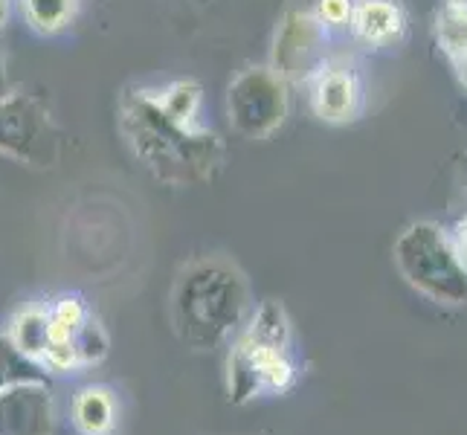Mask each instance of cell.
I'll use <instances>...</instances> for the list:
<instances>
[{
  "label": "cell",
  "mask_w": 467,
  "mask_h": 435,
  "mask_svg": "<svg viewBox=\"0 0 467 435\" xmlns=\"http://www.w3.org/2000/svg\"><path fill=\"white\" fill-rule=\"evenodd\" d=\"M244 337L265 346L287 348L291 346V319H287L279 302H265L259 305V311L253 314L250 326L244 328Z\"/></svg>",
  "instance_id": "30bf717a"
},
{
  "label": "cell",
  "mask_w": 467,
  "mask_h": 435,
  "mask_svg": "<svg viewBox=\"0 0 467 435\" xmlns=\"http://www.w3.org/2000/svg\"><path fill=\"white\" fill-rule=\"evenodd\" d=\"M363 90L358 76L348 67H326L319 70L314 90H311V105L314 114L326 122H348L360 110Z\"/></svg>",
  "instance_id": "277c9868"
},
{
  "label": "cell",
  "mask_w": 467,
  "mask_h": 435,
  "mask_svg": "<svg viewBox=\"0 0 467 435\" xmlns=\"http://www.w3.org/2000/svg\"><path fill=\"white\" fill-rule=\"evenodd\" d=\"M319 21L308 12H294L285 21L282 36L276 38V64H282L279 73L287 76H302L308 70L311 56L319 44Z\"/></svg>",
  "instance_id": "8992f818"
},
{
  "label": "cell",
  "mask_w": 467,
  "mask_h": 435,
  "mask_svg": "<svg viewBox=\"0 0 467 435\" xmlns=\"http://www.w3.org/2000/svg\"><path fill=\"white\" fill-rule=\"evenodd\" d=\"M453 244L462 255V262L467 264V218L456 223V233H453Z\"/></svg>",
  "instance_id": "e0dca14e"
},
{
  "label": "cell",
  "mask_w": 467,
  "mask_h": 435,
  "mask_svg": "<svg viewBox=\"0 0 467 435\" xmlns=\"http://www.w3.org/2000/svg\"><path fill=\"white\" fill-rule=\"evenodd\" d=\"M108 348H110V340L105 328L96 322L93 316L85 322L82 328L76 334V351H78V366L88 368V366H99L105 357H108Z\"/></svg>",
  "instance_id": "4fadbf2b"
},
{
  "label": "cell",
  "mask_w": 467,
  "mask_h": 435,
  "mask_svg": "<svg viewBox=\"0 0 467 435\" xmlns=\"http://www.w3.org/2000/svg\"><path fill=\"white\" fill-rule=\"evenodd\" d=\"M296 368L287 348L255 343L241 334L227 354V395L233 404H247L262 395H282L294 386Z\"/></svg>",
  "instance_id": "7a4b0ae2"
},
{
  "label": "cell",
  "mask_w": 467,
  "mask_h": 435,
  "mask_svg": "<svg viewBox=\"0 0 467 435\" xmlns=\"http://www.w3.org/2000/svg\"><path fill=\"white\" fill-rule=\"evenodd\" d=\"M351 29L366 44H386L404 29V12L395 0H360L351 9Z\"/></svg>",
  "instance_id": "52a82bcc"
},
{
  "label": "cell",
  "mask_w": 467,
  "mask_h": 435,
  "mask_svg": "<svg viewBox=\"0 0 467 435\" xmlns=\"http://www.w3.org/2000/svg\"><path fill=\"white\" fill-rule=\"evenodd\" d=\"M160 108H163V114L177 122V125H186L195 119L198 108H201V88L195 82H177L171 85L163 99H160Z\"/></svg>",
  "instance_id": "7c38bea8"
},
{
  "label": "cell",
  "mask_w": 467,
  "mask_h": 435,
  "mask_svg": "<svg viewBox=\"0 0 467 435\" xmlns=\"http://www.w3.org/2000/svg\"><path fill=\"white\" fill-rule=\"evenodd\" d=\"M47 311H50V319L61 322V326H67L73 331H78L90 319L85 299L76 296V294H64V296L53 299L50 305H47Z\"/></svg>",
  "instance_id": "9a60e30c"
},
{
  "label": "cell",
  "mask_w": 467,
  "mask_h": 435,
  "mask_svg": "<svg viewBox=\"0 0 467 435\" xmlns=\"http://www.w3.org/2000/svg\"><path fill=\"white\" fill-rule=\"evenodd\" d=\"M47 331H50V311L47 305H26L9 319L6 340L24 360L41 368V357L47 348Z\"/></svg>",
  "instance_id": "ba28073f"
},
{
  "label": "cell",
  "mask_w": 467,
  "mask_h": 435,
  "mask_svg": "<svg viewBox=\"0 0 467 435\" xmlns=\"http://www.w3.org/2000/svg\"><path fill=\"white\" fill-rule=\"evenodd\" d=\"M6 21H9V0H0V29L6 26Z\"/></svg>",
  "instance_id": "ac0fdd59"
},
{
  "label": "cell",
  "mask_w": 467,
  "mask_h": 435,
  "mask_svg": "<svg viewBox=\"0 0 467 435\" xmlns=\"http://www.w3.org/2000/svg\"><path fill=\"white\" fill-rule=\"evenodd\" d=\"M395 264L404 279L441 305L467 302V264L441 227L418 221L395 241Z\"/></svg>",
  "instance_id": "6da1fadb"
},
{
  "label": "cell",
  "mask_w": 467,
  "mask_h": 435,
  "mask_svg": "<svg viewBox=\"0 0 467 435\" xmlns=\"http://www.w3.org/2000/svg\"><path fill=\"white\" fill-rule=\"evenodd\" d=\"M21 9L32 29L44 32V36H56L76 21L78 0H21Z\"/></svg>",
  "instance_id": "9c48e42d"
},
{
  "label": "cell",
  "mask_w": 467,
  "mask_h": 435,
  "mask_svg": "<svg viewBox=\"0 0 467 435\" xmlns=\"http://www.w3.org/2000/svg\"><path fill=\"white\" fill-rule=\"evenodd\" d=\"M439 38L467 82V6H450L439 18Z\"/></svg>",
  "instance_id": "8fae6325"
},
{
  "label": "cell",
  "mask_w": 467,
  "mask_h": 435,
  "mask_svg": "<svg viewBox=\"0 0 467 435\" xmlns=\"http://www.w3.org/2000/svg\"><path fill=\"white\" fill-rule=\"evenodd\" d=\"M117 395L102 383L82 386L70 400V421L78 435H110L117 427Z\"/></svg>",
  "instance_id": "5b68a950"
},
{
  "label": "cell",
  "mask_w": 467,
  "mask_h": 435,
  "mask_svg": "<svg viewBox=\"0 0 467 435\" xmlns=\"http://www.w3.org/2000/svg\"><path fill=\"white\" fill-rule=\"evenodd\" d=\"M47 372L38 368L36 363L24 360L18 351L12 348V343L6 340V334H0V389L15 380H24V378H44Z\"/></svg>",
  "instance_id": "5bb4252c"
},
{
  "label": "cell",
  "mask_w": 467,
  "mask_h": 435,
  "mask_svg": "<svg viewBox=\"0 0 467 435\" xmlns=\"http://www.w3.org/2000/svg\"><path fill=\"white\" fill-rule=\"evenodd\" d=\"M56 400L47 378H24L0 389V435H53Z\"/></svg>",
  "instance_id": "3957f363"
},
{
  "label": "cell",
  "mask_w": 467,
  "mask_h": 435,
  "mask_svg": "<svg viewBox=\"0 0 467 435\" xmlns=\"http://www.w3.org/2000/svg\"><path fill=\"white\" fill-rule=\"evenodd\" d=\"M351 0H319L317 6V21L322 26H346L351 21Z\"/></svg>",
  "instance_id": "2e32d148"
}]
</instances>
